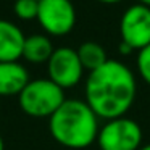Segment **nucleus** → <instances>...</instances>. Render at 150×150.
Listing matches in <instances>:
<instances>
[{
  "label": "nucleus",
  "instance_id": "f8f14e48",
  "mask_svg": "<svg viewBox=\"0 0 150 150\" xmlns=\"http://www.w3.org/2000/svg\"><path fill=\"white\" fill-rule=\"evenodd\" d=\"M13 10H15L16 18H20V20H23V21L37 20L39 2H36V0H16Z\"/></svg>",
  "mask_w": 150,
  "mask_h": 150
},
{
  "label": "nucleus",
  "instance_id": "f03ea898",
  "mask_svg": "<svg viewBox=\"0 0 150 150\" xmlns=\"http://www.w3.org/2000/svg\"><path fill=\"white\" fill-rule=\"evenodd\" d=\"M52 137L68 149H86L97 140L98 116L86 100L66 98L62 107L49 118Z\"/></svg>",
  "mask_w": 150,
  "mask_h": 150
},
{
  "label": "nucleus",
  "instance_id": "7ed1b4c3",
  "mask_svg": "<svg viewBox=\"0 0 150 150\" xmlns=\"http://www.w3.org/2000/svg\"><path fill=\"white\" fill-rule=\"evenodd\" d=\"M65 100V91L49 78L29 81L18 95L21 111L33 118H50Z\"/></svg>",
  "mask_w": 150,
  "mask_h": 150
},
{
  "label": "nucleus",
  "instance_id": "9d476101",
  "mask_svg": "<svg viewBox=\"0 0 150 150\" xmlns=\"http://www.w3.org/2000/svg\"><path fill=\"white\" fill-rule=\"evenodd\" d=\"M53 44L49 36L45 34H33V36L26 37L23 47V57L28 63L33 65H40V63H47L53 53Z\"/></svg>",
  "mask_w": 150,
  "mask_h": 150
},
{
  "label": "nucleus",
  "instance_id": "ddd939ff",
  "mask_svg": "<svg viewBox=\"0 0 150 150\" xmlns=\"http://www.w3.org/2000/svg\"><path fill=\"white\" fill-rule=\"evenodd\" d=\"M136 63H137V71H139L140 78L150 86V44L137 52Z\"/></svg>",
  "mask_w": 150,
  "mask_h": 150
},
{
  "label": "nucleus",
  "instance_id": "423d86ee",
  "mask_svg": "<svg viewBox=\"0 0 150 150\" xmlns=\"http://www.w3.org/2000/svg\"><path fill=\"white\" fill-rule=\"evenodd\" d=\"M84 66L78 57V52L71 47H58L53 50L50 60L47 62L49 79L66 91L81 82L84 76Z\"/></svg>",
  "mask_w": 150,
  "mask_h": 150
},
{
  "label": "nucleus",
  "instance_id": "6e6552de",
  "mask_svg": "<svg viewBox=\"0 0 150 150\" xmlns=\"http://www.w3.org/2000/svg\"><path fill=\"white\" fill-rule=\"evenodd\" d=\"M26 36L15 23L0 20V62H18L23 57Z\"/></svg>",
  "mask_w": 150,
  "mask_h": 150
},
{
  "label": "nucleus",
  "instance_id": "2eb2a0df",
  "mask_svg": "<svg viewBox=\"0 0 150 150\" xmlns=\"http://www.w3.org/2000/svg\"><path fill=\"white\" fill-rule=\"evenodd\" d=\"M97 2H100V4H107V5H113V4H120V2H123V0H97Z\"/></svg>",
  "mask_w": 150,
  "mask_h": 150
},
{
  "label": "nucleus",
  "instance_id": "dca6fc26",
  "mask_svg": "<svg viewBox=\"0 0 150 150\" xmlns=\"http://www.w3.org/2000/svg\"><path fill=\"white\" fill-rule=\"evenodd\" d=\"M137 4L145 5V7H149V8H150V0H137Z\"/></svg>",
  "mask_w": 150,
  "mask_h": 150
},
{
  "label": "nucleus",
  "instance_id": "a211bd4d",
  "mask_svg": "<svg viewBox=\"0 0 150 150\" xmlns=\"http://www.w3.org/2000/svg\"><path fill=\"white\" fill-rule=\"evenodd\" d=\"M139 150H150V144H149V145H142Z\"/></svg>",
  "mask_w": 150,
  "mask_h": 150
},
{
  "label": "nucleus",
  "instance_id": "9b49d317",
  "mask_svg": "<svg viewBox=\"0 0 150 150\" xmlns=\"http://www.w3.org/2000/svg\"><path fill=\"white\" fill-rule=\"evenodd\" d=\"M78 57L81 60L84 69H87L89 73L94 71V69L100 68L102 65L108 62V57L105 49L97 42H92V40H87V42H82L81 45L78 47Z\"/></svg>",
  "mask_w": 150,
  "mask_h": 150
},
{
  "label": "nucleus",
  "instance_id": "1a4fd4ad",
  "mask_svg": "<svg viewBox=\"0 0 150 150\" xmlns=\"http://www.w3.org/2000/svg\"><path fill=\"white\" fill-rule=\"evenodd\" d=\"M29 81V73L20 62H0V97L20 95Z\"/></svg>",
  "mask_w": 150,
  "mask_h": 150
},
{
  "label": "nucleus",
  "instance_id": "4468645a",
  "mask_svg": "<svg viewBox=\"0 0 150 150\" xmlns=\"http://www.w3.org/2000/svg\"><path fill=\"white\" fill-rule=\"evenodd\" d=\"M118 50H120V53H121V55H131V53L134 52V50L131 49V47L127 45V44H124V42H121V44H120Z\"/></svg>",
  "mask_w": 150,
  "mask_h": 150
},
{
  "label": "nucleus",
  "instance_id": "0eeeda50",
  "mask_svg": "<svg viewBox=\"0 0 150 150\" xmlns=\"http://www.w3.org/2000/svg\"><path fill=\"white\" fill-rule=\"evenodd\" d=\"M121 42L127 44L134 52L150 44V8L134 4L123 13L120 20Z\"/></svg>",
  "mask_w": 150,
  "mask_h": 150
},
{
  "label": "nucleus",
  "instance_id": "6ab92c4d",
  "mask_svg": "<svg viewBox=\"0 0 150 150\" xmlns=\"http://www.w3.org/2000/svg\"><path fill=\"white\" fill-rule=\"evenodd\" d=\"M36 2H42V0H36Z\"/></svg>",
  "mask_w": 150,
  "mask_h": 150
},
{
  "label": "nucleus",
  "instance_id": "39448f33",
  "mask_svg": "<svg viewBox=\"0 0 150 150\" xmlns=\"http://www.w3.org/2000/svg\"><path fill=\"white\" fill-rule=\"evenodd\" d=\"M37 21L47 34L53 37H63L74 29V5L71 0H42L39 2Z\"/></svg>",
  "mask_w": 150,
  "mask_h": 150
},
{
  "label": "nucleus",
  "instance_id": "f257e3e1",
  "mask_svg": "<svg viewBox=\"0 0 150 150\" xmlns=\"http://www.w3.org/2000/svg\"><path fill=\"white\" fill-rule=\"evenodd\" d=\"M86 103L98 118L113 120L126 116L137 95L136 76L126 63L108 60L89 73L84 86Z\"/></svg>",
  "mask_w": 150,
  "mask_h": 150
},
{
  "label": "nucleus",
  "instance_id": "20e7f679",
  "mask_svg": "<svg viewBox=\"0 0 150 150\" xmlns=\"http://www.w3.org/2000/svg\"><path fill=\"white\" fill-rule=\"evenodd\" d=\"M97 142L100 150H139L142 147V129L127 116L108 120L98 129Z\"/></svg>",
  "mask_w": 150,
  "mask_h": 150
},
{
  "label": "nucleus",
  "instance_id": "f3484780",
  "mask_svg": "<svg viewBox=\"0 0 150 150\" xmlns=\"http://www.w3.org/2000/svg\"><path fill=\"white\" fill-rule=\"evenodd\" d=\"M0 150H5V144H4V137L0 136Z\"/></svg>",
  "mask_w": 150,
  "mask_h": 150
}]
</instances>
